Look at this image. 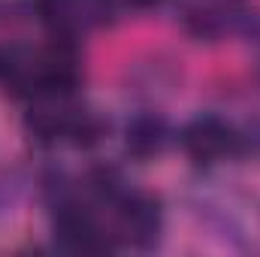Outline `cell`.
<instances>
[{"mask_svg": "<svg viewBox=\"0 0 260 257\" xmlns=\"http://www.w3.org/2000/svg\"><path fill=\"white\" fill-rule=\"evenodd\" d=\"M124 221H127V230L136 242H151L160 227V212L151 200L133 197L124 203Z\"/></svg>", "mask_w": 260, "mask_h": 257, "instance_id": "cell-2", "label": "cell"}, {"mask_svg": "<svg viewBox=\"0 0 260 257\" xmlns=\"http://www.w3.org/2000/svg\"><path fill=\"white\" fill-rule=\"evenodd\" d=\"M233 142V133L215 118H203L185 130V148L191 151L197 160H212L218 154H224Z\"/></svg>", "mask_w": 260, "mask_h": 257, "instance_id": "cell-1", "label": "cell"}, {"mask_svg": "<svg viewBox=\"0 0 260 257\" xmlns=\"http://www.w3.org/2000/svg\"><path fill=\"white\" fill-rule=\"evenodd\" d=\"M160 124L145 118V121H136L133 127L127 130V145L136 151V154H151L160 148Z\"/></svg>", "mask_w": 260, "mask_h": 257, "instance_id": "cell-3", "label": "cell"}]
</instances>
